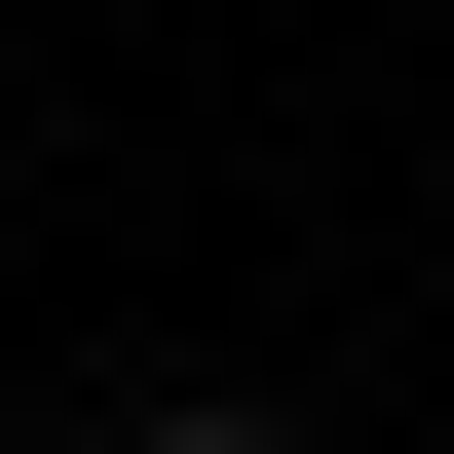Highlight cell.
I'll return each mask as SVG.
<instances>
[{"instance_id": "1", "label": "cell", "mask_w": 454, "mask_h": 454, "mask_svg": "<svg viewBox=\"0 0 454 454\" xmlns=\"http://www.w3.org/2000/svg\"><path fill=\"white\" fill-rule=\"evenodd\" d=\"M152 454H303V417H152Z\"/></svg>"}]
</instances>
